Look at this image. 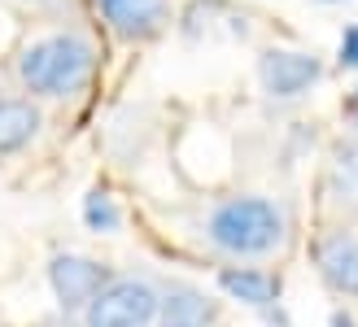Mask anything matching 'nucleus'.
I'll use <instances>...</instances> for the list:
<instances>
[{
    "instance_id": "nucleus-1",
    "label": "nucleus",
    "mask_w": 358,
    "mask_h": 327,
    "mask_svg": "<svg viewBox=\"0 0 358 327\" xmlns=\"http://www.w3.org/2000/svg\"><path fill=\"white\" fill-rule=\"evenodd\" d=\"M206 240L210 249H219L223 258L236 262H254V258H271L289 240V214L271 196H227L206 214Z\"/></svg>"
},
{
    "instance_id": "nucleus-2",
    "label": "nucleus",
    "mask_w": 358,
    "mask_h": 327,
    "mask_svg": "<svg viewBox=\"0 0 358 327\" xmlns=\"http://www.w3.org/2000/svg\"><path fill=\"white\" fill-rule=\"evenodd\" d=\"M92 70H96V52L75 31L44 35V40L27 44L22 57H17V79H22V87L35 96H52V101L83 92L87 79H92Z\"/></svg>"
},
{
    "instance_id": "nucleus-3",
    "label": "nucleus",
    "mask_w": 358,
    "mask_h": 327,
    "mask_svg": "<svg viewBox=\"0 0 358 327\" xmlns=\"http://www.w3.org/2000/svg\"><path fill=\"white\" fill-rule=\"evenodd\" d=\"M157 288L145 275H114L83 310L87 327H149L157 319Z\"/></svg>"
},
{
    "instance_id": "nucleus-4",
    "label": "nucleus",
    "mask_w": 358,
    "mask_h": 327,
    "mask_svg": "<svg viewBox=\"0 0 358 327\" xmlns=\"http://www.w3.org/2000/svg\"><path fill=\"white\" fill-rule=\"evenodd\" d=\"M110 279H114V270L96 258H87V253H57L48 262V288L57 297L62 314H83Z\"/></svg>"
},
{
    "instance_id": "nucleus-5",
    "label": "nucleus",
    "mask_w": 358,
    "mask_h": 327,
    "mask_svg": "<svg viewBox=\"0 0 358 327\" xmlns=\"http://www.w3.org/2000/svg\"><path fill=\"white\" fill-rule=\"evenodd\" d=\"M324 79V61L301 48H266L258 57V83L271 101H297Z\"/></svg>"
},
{
    "instance_id": "nucleus-6",
    "label": "nucleus",
    "mask_w": 358,
    "mask_h": 327,
    "mask_svg": "<svg viewBox=\"0 0 358 327\" xmlns=\"http://www.w3.org/2000/svg\"><path fill=\"white\" fill-rule=\"evenodd\" d=\"M110 31L118 40H131V44H145L157 40L166 27H171V5L166 0H96Z\"/></svg>"
},
{
    "instance_id": "nucleus-7",
    "label": "nucleus",
    "mask_w": 358,
    "mask_h": 327,
    "mask_svg": "<svg viewBox=\"0 0 358 327\" xmlns=\"http://www.w3.org/2000/svg\"><path fill=\"white\" fill-rule=\"evenodd\" d=\"M315 266L332 293L358 297V235L354 231H328L315 245Z\"/></svg>"
},
{
    "instance_id": "nucleus-8",
    "label": "nucleus",
    "mask_w": 358,
    "mask_h": 327,
    "mask_svg": "<svg viewBox=\"0 0 358 327\" xmlns=\"http://www.w3.org/2000/svg\"><path fill=\"white\" fill-rule=\"evenodd\" d=\"M157 327H214L219 323V301L201 293L196 284H166L157 297Z\"/></svg>"
},
{
    "instance_id": "nucleus-9",
    "label": "nucleus",
    "mask_w": 358,
    "mask_h": 327,
    "mask_svg": "<svg viewBox=\"0 0 358 327\" xmlns=\"http://www.w3.org/2000/svg\"><path fill=\"white\" fill-rule=\"evenodd\" d=\"M184 35L188 40H245L249 35V17L236 13L223 0H196V5L184 13Z\"/></svg>"
},
{
    "instance_id": "nucleus-10",
    "label": "nucleus",
    "mask_w": 358,
    "mask_h": 327,
    "mask_svg": "<svg viewBox=\"0 0 358 327\" xmlns=\"http://www.w3.org/2000/svg\"><path fill=\"white\" fill-rule=\"evenodd\" d=\"M219 288L231 301L254 305V310L280 305V275H271V270H262V266H223L219 270Z\"/></svg>"
},
{
    "instance_id": "nucleus-11",
    "label": "nucleus",
    "mask_w": 358,
    "mask_h": 327,
    "mask_svg": "<svg viewBox=\"0 0 358 327\" xmlns=\"http://www.w3.org/2000/svg\"><path fill=\"white\" fill-rule=\"evenodd\" d=\"M324 196L336 214H358V140H341L332 149L328 175H324Z\"/></svg>"
},
{
    "instance_id": "nucleus-12",
    "label": "nucleus",
    "mask_w": 358,
    "mask_h": 327,
    "mask_svg": "<svg viewBox=\"0 0 358 327\" xmlns=\"http://www.w3.org/2000/svg\"><path fill=\"white\" fill-rule=\"evenodd\" d=\"M35 136H40V109L31 101H5L0 96V157L27 149Z\"/></svg>"
},
{
    "instance_id": "nucleus-13",
    "label": "nucleus",
    "mask_w": 358,
    "mask_h": 327,
    "mask_svg": "<svg viewBox=\"0 0 358 327\" xmlns=\"http://www.w3.org/2000/svg\"><path fill=\"white\" fill-rule=\"evenodd\" d=\"M83 223H87V231H96V235H114L122 227V210H118V201L105 188H92L83 196Z\"/></svg>"
},
{
    "instance_id": "nucleus-14",
    "label": "nucleus",
    "mask_w": 358,
    "mask_h": 327,
    "mask_svg": "<svg viewBox=\"0 0 358 327\" xmlns=\"http://www.w3.org/2000/svg\"><path fill=\"white\" fill-rule=\"evenodd\" d=\"M336 52H341V66L358 70V22L341 31V44H336Z\"/></svg>"
},
{
    "instance_id": "nucleus-15",
    "label": "nucleus",
    "mask_w": 358,
    "mask_h": 327,
    "mask_svg": "<svg viewBox=\"0 0 358 327\" xmlns=\"http://www.w3.org/2000/svg\"><path fill=\"white\" fill-rule=\"evenodd\" d=\"M332 327H354V319H350L345 310H336V314H332Z\"/></svg>"
},
{
    "instance_id": "nucleus-16",
    "label": "nucleus",
    "mask_w": 358,
    "mask_h": 327,
    "mask_svg": "<svg viewBox=\"0 0 358 327\" xmlns=\"http://www.w3.org/2000/svg\"><path fill=\"white\" fill-rule=\"evenodd\" d=\"M350 118L358 122V87H354V96H350Z\"/></svg>"
},
{
    "instance_id": "nucleus-17",
    "label": "nucleus",
    "mask_w": 358,
    "mask_h": 327,
    "mask_svg": "<svg viewBox=\"0 0 358 327\" xmlns=\"http://www.w3.org/2000/svg\"><path fill=\"white\" fill-rule=\"evenodd\" d=\"M27 5H35V9H44V5H62V0H27Z\"/></svg>"
},
{
    "instance_id": "nucleus-18",
    "label": "nucleus",
    "mask_w": 358,
    "mask_h": 327,
    "mask_svg": "<svg viewBox=\"0 0 358 327\" xmlns=\"http://www.w3.org/2000/svg\"><path fill=\"white\" fill-rule=\"evenodd\" d=\"M319 5H345V0H319Z\"/></svg>"
}]
</instances>
